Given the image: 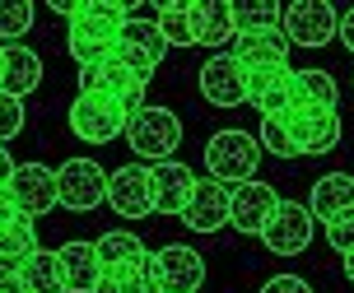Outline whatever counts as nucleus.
Segmentation results:
<instances>
[{"label":"nucleus","instance_id":"nucleus-24","mask_svg":"<svg viewBox=\"0 0 354 293\" xmlns=\"http://www.w3.org/2000/svg\"><path fill=\"white\" fill-rule=\"evenodd\" d=\"M37 252V228L33 219H24L19 214L15 224L0 228V275H19L24 265H28V256Z\"/></svg>","mask_w":354,"mask_h":293},{"label":"nucleus","instance_id":"nucleus-19","mask_svg":"<svg viewBox=\"0 0 354 293\" xmlns=\"http://www.w3.org/2000/svg\"><path fill=\"white\" fill-rule=\"evenodd\" d=\"M56 265H61L66 293H93L98 289L103 261H98V252H93V242H66V247L56 252Z\"/></svg>","mask_w":354,"mask_h":293},{"label":"nucleus","instance_id":"nucleus-5","mask_svg":"<svg viewBox=\"0 0 354 293\" xmlns=\"http://www.w3.org/2000/svg\"><path fill=\"white\" fill-rule=\"evenodd\" d=\"M122 135L140 158L163 163V158H173L177 144H182V121H177V112H168V107H140L136 117L126 121Z\"/></svg>","mask_w":354,"mask_h":293},{"label":"nucleus","instance_id":"nucleus-26","mask_svg":"<svg viewBox=\"0 0 354 293\" xmlns=\"http://www.w3.org/2000/svg\"><path fill=\"white\" fill-rule=\"evenodd\" d=\"M93 252L103 261V270H117V265H145L149 261V247H145L136 233H126V228H112L103 238L93 242Z\"/></svg>","mask_w":354,"mask_h":293},{"label":"nucleus","instance_id":"nucleus-15","mask_svg":"<svg viewBox=\"0 0 354 293\" xmlns=\"http://www.w3.org/2000/svg\"><path fill=\"white\" fill-rule=\"evenodd\" d=\"M192 191H196V173L187 163L163 158V163L149 168V205H154V214H182Z\"/></svg>","mask_w":354,"mask_h":293},{"label":"nucleus","instance_id":"nucleus-32","mask_svg":"<svg viewBox=\"0 0 354 293\" xmlns=\"http://www.w3.org/2000/svg\"><path fill=\"white\" fill-rule=\"evenodd\" d=\"M257 144H261V154H275V158H299V154H294V144H289V131H284V121H280V117H261Z\"/></svg>","mask_w":354,"mask_h":293},{"label":"nucleus","instance_id":"nucleus-3","mask_svg":"<svg viewBox=\"0 0 354 293\" xmlns=\"http://www.w3.org/2000/svg\"><path fill=\"white\" fill-rule=\"evenodd\" d=\"M149 270V293H196L205 284V256L187 242H168L145 261Z\"/></svg>","mask_w":354,"mask_h":293},{"label":"nucleus","instance_id":"nucleus-22","mask_svg":"<svg viewBox=\"0 0 354 293\" xmlns=\"http://www.w3.org/2000/svg\"><path fill=\"white\" fill-rule=\"evenodd\" d=\"M192 28H196V42L201 47H224L233 42V5L229 0H192Z\"/></svg>","mask_w":354,"mask_h":293},{"label":"nucleus","instance_id":"nucleus-16","mask_svg":"<svg viewBox=\"0 0 354 293\" xmlns=\"http://www.w3.org/2000/svg\"><path fill=\"white\" fill-rule=\"evenodd\" d=\"M107 205L117 209L122 219L154 214V205H149V168L145 163H126L117 173H107Z\"/></svg>","mask_w":354,"mask_h":293},{"label":"nucleus","instance_id":"nucleus-13","mask_svg":"<svg viewBox=\"0 0 354 293\" xmlns=\"http://www.w3.org/2000/svg\"><path fill=\"white\" fill-rule=\"evenodd\" d=\"M275 205H280L275 187H266V182H243V187L229 191V224L238 228V233H248V238H261V228L270 224Z\"/></svg>","mask_w":354,"mask_h":293},{"label":"nucleus","instance_id":"nucleus-34","mask_svg":"<svg viewBox=\"0 0 354 293\" xmlns=\"http://www.w3.org/2000/svg\"><path fill=\"white\" fill-rule=\"evenodd\" d=\"M326 242L336 247L340 256H354V209H345L340 219H331V224H326Z\"/></svg>","mask_w":354,"mask_h":293},{"label":"nucleus","instance_id":"nucleus-27","mask_svg":"<svg viewBox=\"0 0 354 293\" xmlns=\"http://www.w3.org/2000/svg\"><path fill=\"white\" fill-rule=\"evenodd\" d=\"M154 23H159V33L168 47H196V28H192V0H163L159 15H154Z\"/></svg>","mask_w":354,"mask_h":293},{"label":"nucleus","instance_id":"nucleus-36","mask_svg":"<svg viewBox=\"0 0 354 293\" xmlns=\"http://www.w3.org/2000/svg\"><path fill=\"white\" fill-rule=\"evenodd\" d=\"M336 37L345 42V52H354V10H345V19L336 23Z\"/></svg>","mask_w":354,"mask_h":293},{"label":"nucleus","instance_id":"nucleus-35","mask_svg":"<svg viewBox=\"0 0 354 293\" xmlns=\"http://www.w3.org/2000/svg\"><path fill=\"white\" fill-rule=\"evenodd\" d=\"M261 293H313V289H308V279H299V275H275V279H266Z\"/></svg>","mask_w":354,"mask_h":293},{"label":"nucleus","instance_id":"nucleus-20","mask_svg":"<svg viewBox=\"0 0 354 293\" xmlns=\"http://www.w3.org/2000/svg\"><path fill=\"white\" fill-rule=\"evenodd\" d=\"M233 61L243 70H266V66H289V37L280 28L270 33H248V37H233Z\"/></svg>","mask_w":354,"mask_h":293},{"label":"nucleus","instance_id":"nucleus-2","mask_svg":"<svg viewBox=\"0 0 354 293\" xmlns=\"http://www.w3.org/2000/svg\"><path fill=\"white\" fill-rule=\"evenodd\" d=\"M257 163H261V144L248 131H219L205 144V173L219 187H229V182L243 187V182H252L257 177Z\"/></svg>","mask_w":354,"mask_h":293},{"label":"nucleus","instance_id":"nucleus-39","mask_svg":"<svg viewBox=\"0 0 354 293\" xmlns=\"http://www.w3.org/2000/svg\"><path fill=\"white\" fill-rule=\"evenodd\" d=\"M0 293H24V284H19V275H0Z\"/></svg>","mask_w":354,"mask_h":293},{"label":"nucleus","instance_id":"nucleus-10","mask_svg":"<svg viewBox=\"0 0 354 293\" xmlns=\"http://www.w3.org/2000/svg\"><path fill=\"white\" fill-rule=\"evenodd\" d=\"M313 233H317V219L308 214V205L299 200H280L275 214H270V224L261 228V242L270 256H299L313 247Z\"/></svg>","mask_w":354,"mask_h":293},{"label":"nucleus","instance_id":"nucleus-28","mask_svg":"<svg viewBox=\"0 0 354 293\" xmlns=\"http://www.w3.org/2000/svg\"><path fill=\"white\" fill-rule=\"evenodd\" d=\"M19 284H24V293H66L56 252H42V247H37L33 256H28V265L19 270Z\"/></svg>","mask_w":354,"mask_h":293},{"label":"nucleus","instance_id":"nucleus-12","mask_svg":"<svg viewBox=\"0 0 354 293\" xmlns=\"http://www.w3.org/2000/svg\"><path fill=\"white\" fill-rule=\"evenodd\" d=\"M71 131L84 144H107V140H117L126 131V117L98 93H80L71 103Z\"/></svg>","mask_w":354,"mask_h":293},{"label":"nucleus","instance_id":"nucleus-4","mask_svg":"<svg viewBox=\"0 0 354 293\" xmlns=\"http://www.w3.org/2000/svg\"><path fill=\"white\" fill-rule=\"evenodd\" d=\"M163 56H168V42H163L159 33V23L154 19H140V15H131L122 23V33H117V52H112V61L117 66H126L136 79H154V70L163 66Z\"/></svg>","mask_w":354,"mask_h":293},{"label":"nucleus","instance_id":"nucleus-8","mask_svg":"<svg viewBox=\"0 0 354 293\" xmlns=\"http://www.w3.org/2000/svg\"><path fill=\"white\" fill-rule=\"evenodd\" d=\"M80 93H98V98H107L126 121L145 107V79H136V75H131L126 66H117V61H103V66L80 70Z\"/></svg>","mask_w":354,"mask_h":293},{"label":"nucleus","instance_id":"nucleus-14","mask_svg":"<svg viewBox=\"0 0 354 293\" xmlns=\"http://www.w3.org/2000/svg\"><path fill=\"white\" fill-rule=\"evenodd\" d=\"M201 98L214 107H243L248 103V75L229 52H214L201 66Z\"/></svg>","mask_w":354,"mask_h":293},{"label":"nucleus","instance_id":"nucleus-18","mask_svg":"<svg viewBox=\"0 0 354 293\" xmlns=\"http://www.w3.org/2000/svg\"><path fill=\"white\" fill-rule=\"evenodd\" d=\"M248 75V103L261 112V117H280L289 107V79H294V66H266V70H243Z\"/></svg>","mask_w":354,"mask_h":293},{"label":"nucleus","instance_id":"nucleus-40","mask_svg":"<svg viewBox=\"0 0 354 293\" xmlns=\"http://www.w3.org/2000/svg\"><path fill=\"white\" fill-rule=\"evenodd\" d=\"M345 279L354 284V256H345Z\"/></svg>","mask_w":354,"mask_h":293},{"label":"nucleus","instance_id":"nucleus-1","mask_svg":"<svg viewBox=\"0 0 354 293\" xmlns=\"http://www.w3.org/2000/svg\"><path fill=\"white\" fill-rule=\"evenodd\" d=\"M126 19H131V5H122V0H84V5H75L71 28H66V47H71L75 66L88 70V66L112 61L117 33H122Z\"/></svg>","mask_w":354,"mask_h":293},{"label":"nucleus","instance_id":"nucleus-38","mask_svg":"<svg viewBox=\"0 0 354 293\" xmlns=\"http://www.w3.org/2000/svg\"><path fill=\"white\" fill-rule=\"evenodd\" d=\"M10 177H15V158H10L5 144H0V187H10Z\"/></svg>","mask_w":354,"mask_h":293},{"label":"nucleus","instance_id":"nucleus-11","mask_svg":"<svg viewBox=\"0 0 354 293\" xmlns=\"http://www.w3.org/2000/svg\"><path fill=\"white\" fill-rule=\"evenodd\" d=\"M10 200L24 219H42L47 209H56V168L47 163H15V177H10Z\"/></svg>","mask_w":354,"mask_h":293},{"label":"nucleus","instance_id":"nucleus-30","mask_svg":"<svg viewBox=\"0 0 354 293\" xmlns=\"http://www.w3.org/2000/svg\"><path fill=\"white\" fill-rule=\"evenodd\" d=\"M33 5L28 0H0V47H15L19 37L33 28Z\"/></svg>","mask_w":354,"mask_h":293},{"label":"nucleus","instance_id":"nucleus-41","mask_svg":"<svg viewBox=\"0 0 354 293\" xmlns=\"http://www.w3.org/2000/svg\"><path fill=\"white\" fill-rule=\"evenodd\" d=\"M0 66H5V47H0Z\"/></svg>","mask_w":354,"mask_h":293},{"label":"nucleus","instance_id":"nucleus-21","mask_svg":"<svg viewBox=\"0 0 354 293\" xmlns=\"http://www.w3.org/2000/svg\"><path fill=\"white\" fill-rule=\"evenodd\" d=\"M42 84V56L33 52V47H24V42H15V47H5V66H0V88L10 93V98H28L33 88Z\"/></svg>","mask_w":354,"mask_h":293},{"label":"nucleus","instance_id":"nucleus-23","mask_svg":"<svg viewBox=\"0 0 354 293\" xmlns=\"http://www.w3.org/2000/svg\"><path fill=\"white\" fill-rule=\"evenodd\" d=\"M345 209H354V177L350 173H326L317 187H313L308 214L322 219V224H331V219H340Z\"/></svg>","mask_w":354,"mask_h":293},{"label":"nucleus","instance_id":"nucleus-6","mask_svg":"<svg viewBox=\"0 0 354 293\" xmlns=\"http://www.w3.org/2000/svg\"><path fill=\"white\" fill-rule=\"evenodd\" d=\"M294 154H331L340 144V112L336 107H289L280 112Z\"/></svg>","mask_w":354,"mask_h":293},{"label":"nucleus","instance_id":"nucleus-17","mask_svg":"<svg viewBox=\"0 0 354 293\" xmlns=\"http://www.w3.org/2000/svg\"><path fill=\"white\" fill-rule=\"evenodd\" d=\"M177 219L192 228V233H219V228L229 224V187H219V182H196L192 200H187V209H182Z\"/></svg>","mask_w":354,"mask_h":293},{"label":"nucleus","instance_id":"nucleus-31","mask_svg":"<svg viewBox=\"0 0 354 293\" xmlns=\"http://www.w3.org/2000/svg\"><path fill=\"white\" fill-rule=\"evenodd\" d=\"M93 293H149V270H145V265H117V270H103Z\"/></svg>","mask_w":354,"mask_h":293},{"label":"nucleus","instance_id":"nucleus-37","mask_svg":"<svg viewBox=\"0 0 354 293\" xmlns=\"http://www.w3.org/2000/svg\"><path fill=\"white\" fill-rule=\"evenodd\" d=\"M15 219H19V209H15V200H10V191L0 187V228H5V224H15Z\"/></svg>","mask_w":354,"mask_h":293},{"label":"nucleus","instance_id":"nucleus-9","mask_svg":"<svg viewBox=\"0 0 354 293\" xmlns=\"http://www.w3.org/2000/svg\"><path fill=\"white\" fill-rule=\"evenodd\" d=\"M336 23L340 15L326 0H299L280 10V33L289 37V47H326L336 42Z\"/></svg>","mask_w":354,"mask_h":293},{"label":"nucleus","instance_id":"nucleus-25","mask_svg":"<svg viewBox=\"0 0 354 293\" xmlns=\"http://www.w3.org/2000/svg\"><path fill=\"white\" fill-rule=\"evenodd\" d=\"M336 103H340V88L326 70H294V79H289V107H336Z\"/></svg>","mask_w":354,"mask_h":293},{"label":"nucleus","instance_id":"nucleus-33","mask_svg":"<svg viewBox=\"0 0 354 293\" xmlns=\"http://www.w3.org/2000/svg\"><path fill=\"white\" fill-rule=\"evenodd\" d=\"M19 131H24V103L0 88V144H10Z\"/></svg>","mask_w":354,"mask_h":293},{"label":"nucleus","instance_id":"nucleus-7","mask_svg":"<svg viewBox=\"0 0 354 293\" xmlns=\"http://www.w3.org/2000/svg\"><path fill=\"white\" fill-rule=\"evenodd\" d=\"M103 200H107V173L93 158H66L56 168V205L75 209V214H88Z\"/></svg>","mask_w":354,"mask_h":293},{"label":"nucleus","instance_id":"nucleus-29","mask_svg":"<svg viewBox=\"0 0 354 293\" xmlns=\"http://www.w3.org/2000/svg\"><path fill=\"white\" fill-rule=\"evenodd\" d=\"M270 28H280V5H275V0H248V5H233V37L270 33Z\"/></svg>","mask_w":354,"mask_h":293}]
</instances>
